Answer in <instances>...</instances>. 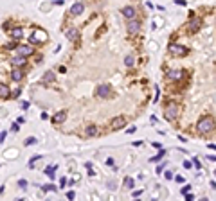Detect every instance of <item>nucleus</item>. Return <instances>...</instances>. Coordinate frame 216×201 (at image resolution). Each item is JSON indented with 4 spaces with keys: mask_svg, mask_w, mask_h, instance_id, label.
Masks as SVG:
<instances>
[{
    "mask_svg": "<svg viewBox=\"0 0 216 201\" xmlns=\"http://www.w3.org/2000/svg\"><path fill=\"white\" fill-rule=\"evenodd\" d=\"M18 129H20V126H18V124H13V126H11V131H18Z\"/></svg>",
    "mask_w": 216,
    "mask_h": 201,
    "instance_id": "obj_34",
    "label": "nucleus"
},
{
    "mask_svg": "<svg viewBox=\"0 0 216 201\" xmlns=\"http://www.w3.org/2000/svg\"><path fill=\"white\" fill-rule=\"evenodd\" d=\"M186 201H193V196L191 194H186Z\"/></svg>",
    "mask_w": 216,
    "mask_h": 201,
    "instance_id": "obj_43",
    "label": "nucleus"
},
{
    "mask_svg": "<svg viewBox=\"0 0 216 201\" xmlns=\"http://www.w3.org/2000/svg\"><path fill=\"white\" fill-rule=\"evenodd\" d=\"M4 138H6V131H2V133H0V142H2Z\"/></svg>",
    "mask_w": 216,
    "mask_h": 201,
    "instance_id": "obj_40",
    "label": "nucleus"
},
{
    "mask_svg": "<svg viewBox=\"0 0 216 201\" xmlns=\"http://www.w3.org/2000/svg\"><path fill=\"white\" fill-rule=\"evenodd\" d=\"M124 126H126V119H124V117H115V119H112V122H110V129H112V131L122 129Z\"/></svg>",
    "mask_w": 216,
    "mask_h": 201,
    "instance_id": "obj_4",
    "label": "nucleus"
},
{
    "mask_svg": "<svg viewBox=\"0 0 216 201\" xmlns=\"http://www.w3.org/2000/svg\"><path fill=\"white\" fill-rule=\"evenodd\" d=\"M177 113H178V106L175 104V102H171L167 108H166V119H169V120H173L177 117Z\"/></svg>",
    "mask_w": 216,
    "mask_h": 201,
    "instance_id": "obj_5",
    "label": "nucleus"
},
{
    "mask_svg": "<svg viewBox=\"0 0 216 201\" xmlns=\"http://www.w3.org/2000/svg\"><path fill=\"white\" fill-rule=\"evenodd\" d=\"M106 165H114V158H108L106 160Z\"/></svg>",
    "mask_w": 216,
    "mask_h": 201,
    "instance_id": "obj_37",
    "label": "nucleus"
},
{
    "mask_svg": "<svg viewBox=\"0 0 216 201\" xmlns=\"http://www.w3.org/2000/svg\"><path fill=\"white\" fill-rule=\"evenodd\" d=\"M11 36H13L14 40H22V36H24V31H22V27H14V29L11 31Z\"/></svg>",
    "mask_w": 216,
    "mask_h": 201,
    "instance_id": "obj_16",
    "label": "nucleus"
},
{
    "mask_svg": "<svg viewBox=\"0 0 216 201\" xmlns=\"http://www.w3.org/2000/svg\"><path fill=\"white\" fill-rule=\"evenodd\" d=\"M96 133H97V128L96 126H88V128H86V135H88V137L96 135Z\"/></svg>",
    "mask_w": 216,
    "mask_h": 201,
    "instance_id": "obj_21",
    "label": "nucleus"
},
{
    "mask_svg": "<svg viewBox=\"0 0 216 201\" xmlns=\"http://www.w3.org/2000/svg\"><path fill=\"white\" fill-rule=\"evenodd\" d=\"M65 119H67V111H58V113L52 117V120L56 122V124H59V122H63Z\"/></svg>",
    "mask_w": 216,
    "mask_h": 201,
    "instance_id": "obj_13",
    "label": "nucleus"
},
{
    "mask_svg": "<svg viewBox=\"0 0 216 201\" xmlns=\"http://www.w3.org/2000/svg\"><path fill=\"white\" fill-rule=\"evenodd\" d=\"M18 185H20L22 189H25V187H27V182H25V180H20V182H18Z\"/></svg>",
    "mask_w": 216,
    "mask_h": 201,
    "instance_id": "obj_28",
    "label": "nucleus"
},
{
    "mask_svg": "<svg viewBox=\"0 0 216 201\" xmlns=\"http://www.w3.org/2000/svg\"><path fill=\"white\" fill-rule=\"evenodd\" d=\"M124 189H133V180L132 178H126L124 180Z\"/></svg>",
    "mask_w": 216,
    "mask_h": 201,
    "instance_id": "obj_22",
    "label": "nucleus"
},
{
    "mask_svg": "<svg viewBox=\"0 0 216 201\" xmlns=\"http://www.w3.org/2000/svg\"><path fill=\"white\" fill-rule=\"evenodd\" d=\"M7 49H9V50H13V49H16V45H14V43H9V45H7Z\"/></svg>",
    "mask_w": 216,
    "mask_h": 201,
    "instance_id": "obj_39",
    "label": "nucleus"
},
{
    "mask_svg": "<svg viewBox=\"0 0 216 201\" xmlns=\"http://www.w3.org/2000/svg\"><path fill=\"white\" fill-rule=\"evenodd\" d=\"M67 197H69V199H70V201H72V199H74V197H76V194H74V192H72V190H70V192H67Z\"/></svg>",
    "mask_w": 216,
    "mask_h": 201,
    "instance_id": "obj_31",
    "label": "nucleus"
},
{
    "mask_svg": "<svg viewBox=\"0 0 216 201\" xmlns=\"http://www.w3.org/2000/svg\"><path fill=\"white\" fill-rule=\"evenodd\" d=\"M65 36H67L70 41H74V40H78V31L70 27V29H67V31H65Z\"/></svg>",
    "mask_w": 216,
    "mask_h": 201,
    "instance_id": "obj_15",
    "label": "nucleus"
},
{
    "mask_svg": "<svg viewBox=\"0 0 216 201\" xmlns=\"http://www.w3.org/2000/svg\"><path fill=\"white\" fill-rule=\"evenodd\" d=\"M175 180H177L178 183H184V178H182V176H175Z\"/></svg>",
    "mask_w": 216,
    "mask_h": 201,
    "instance_id": "obj_35",
    "label": "nucleus"
},
{
    "mask_svg": "<svg viewBox=\"0 0 216 201\" xmlns=\"http://www.w3.org/2000/svg\"><path fill=\"white\" fill-rule=\"evenodd\" d=\"M164 154H166V151H162V149H160V151H159V154H157V156H153V158H151V162H160V158H162Z\"/></svg>",
    "mask_w": 216,
    "mask_h": 201,
    "instance_id": "obj_23",
    "label": "nucleus"
},
{
    "mask_svg": "<svg viewBox=\"0 0 216 201\" xmlns=\"http://www.w3.org/2000/svg\"><path fill=\"white\" fill-rule=\"evenodd\" d=\"M43 190H47V192H49V190H58V187L52 185V183H49V185H43Z\"/></svg>",
    "mask_w": 216,
    "mask_h": 201,
    "instance_id": "obj_24",
    "label": "nucleus"
},
{
    "mask_svg": "<svg viewBox=\"0 0 216 201\" xmlns=\"http://www.w3.org/2000/svg\"><path fill=\"white\" fill-rule=\"evenodd\" d=\"M135 131H137V128H135V126H132V128H130L126 133H128V135H132V133H135Z\"/></svg>",
    "mask_w": 216,
    "mask_h": 201,
    "instance_id": "obj_30",
    "label": "nucleus"
},
{
    "mask_svg": "<svg viewBox=\"0 0 216 201\" xmlns=\"http://www.w3.org/2000/svg\"><path fill=\"white\" fill-rule=\"evenodd\" d=\"M212 128H214V120H212V117H207V115L202 117L196 124V129L200 133H209V131H212Z\"/></svg>",
    "mask_w": 216,
    "mask_h": 201,
    "instance_id": "obj_1",
    "label": "nucleus"
},
{
    "mask_svg": "<svg viewBox=\"0 0 216 201\" xmlns=\"http://www.w3.org/2000/svg\"><path fill=\"white\" fill-rule=\"evenodd\" d=\"M169 52L173 56H186L187 54V49L184 45H178V43H171V45H169Z\"/></svg>",
    "mask_w": 216,
    "mask_h": 201,
    "instance_id": "obj_2",
    "label": "nucleus"
},
{
    "mask_svg": "<svg viewBox=\"0 0 216 201\" xmlns=\"http://www.w3.org/2000/svg\"><path fill=\"white\" fill-rule=\"evenodd\" d=\"M29 108V102L27 101H22V110H27Z\"/></svg>",
    "mask_w": 216,
    "mask_h": 201,
    "instance_id": "obj_32",
    "label": "nucleus"
},
{
    "mask_svg": "<svg viewBox=\"0 0 216 201\" xmlns=\"http://www.w3.org/2000/svg\"><path fill=\"white\" fill-rule=\"evenodd\" d=\"M33 144H36V138H34V137H29V138L24 142V146H33Z\"/></svg>",
    "mask_w": 216,
    "mask_h": 201,
    "instance_id": "obj_25",
    "label": "nucleus"
},
{
    "mask_svg": "<svg viewBox=\"0 0 216 201\" xmlns=\"http://www.w3.org/2000/svg\"><path fill=\"white\" fill-rule=\"evenodd\" d=\"M189 190H191V185H184V187L180 189V192H182L184 196H186V194H189Z\"/></svg>",
    "mask_w": 216,
    "mask_h": 201,
    "instance_id": "obj_26",
    "label": "nucleus"
},
{
    "mask_svg": "<svg viewBox=\"0 0 216 201\" xmlns=\"http://www.w3.org/2000/svg\"><path fill=\"white\" fill-rule=\"evenodd\" d=\"M141 31V24L133 18V20H128V32L130 34H137Z\"/></svg>",
    "mask_w": 216,
    "mask_h": 201,
    "instance_id": "obj_6",
    "label": "nucleus"
},
{
    "mask_svg": "<svg viewBox=\"0 0 216 201\" xmlns=\"http://www.w3.org/2000/svg\"><path fill=\"white\" fill-rule=\"evenodd\" d=\"M200 27H202V20L198 16H193L189 20V24H187V31L189 32H196V31H200Z\"/></svg>",
    "mask_w": 216,
    "mask_h": 201,
    "instance_id": "obj_3",
    "label": "nucleus"
},
{
    "mask_svg": "<svg viewBox=\"0 0 216 201\" xmlns=\"http://www.w3.org/2000/svg\"><path fill=\"white\" fill-rule=\"evenodd\" d=\"M108 187H110V189L114 190V189H115V182H110V183H108Z\"/></svg>",
    "mask_w": 216,
    "mask_h": 201,
    "instance_id": "obj_41",
    "label": "nucleus"
},
{
    "mask_svg": "<svg viewBox=\"0 0 216 201\" xmlns=\"http://www.w3.org/2000/svg\"><path fill=\"white\" fill-rule=\"evenodd\" d=\"M141 194H142V190H135V192H133V196H135V197H139Z\"/></svg>",
    "mask_w": 216,
    "mask_h": 201,
    "instance_id": "obj_42",
    "label": "nucleus"
},
{
    "mask_svg": "<svg viewBox=\"0 0 216 201\" xmlns=\"http://www.w3.org/2000/svg\"><path fill=\"white\" fill-rule=\"evenodd\" d=\"M16 49H18V54H20V58L31 56V54L34 52V49H33L31 45H20V47H16Z\"/></svg>",
    "mask_w": 216,
    "mask_h": 201,
    "instance_id": "obj_7",
    "label": "nucleus"
},
{
    "mask_svg": "<svg viewBox=\"0 0 216 201\" xmlns=\"http://www.w3.org/2000/svg\"><path fill=\"white\" fill-rule=\"evenodd\" d=\"M0 97H2V99H7L9 97V88L6 84H0Z\"/></svg>",
    "mask_w": 216,
    "mask_h": 201,
    "instance_id": "obj_17",
    "label": "nucleus"
},
{
    "mask_svg": "<svg viewBox=\"0 0 216 201\" xmlns=\"http://www.w3.org/2000/svg\"><path fill=\"white\" fill-rule=\"evenodd\" d=\"M11 79L16 81V83H20L22 79H24V74H22V70H20V68H13V72H11Z\"/></svg>",
    "mask_w": 216,
    "mask_h": 201,
    "instance_id": "obj_12",
    "label": "nucleus"
},
{
    "mask_svg": "<svg viewBox=\"0 0 216 201\" xmlns=\"http://www.w3.org/2000/svg\"><path fill=\"white\" fill-rule=\"evenodd\" d=\"M167 77L173 79V81H178V79L182 77V70H169V72H167Z\"/></svg>",
    "mask_w": 216,
    "mask_h": 201,
    "instance_id": "obj_14",
    "label": "nucleus"
},
{
    "mask_svg": "<svg viewBox=\"0 0 216 201\" xmlns=\"http://www.w3.org/2000/svg\"><path fill=\"white\" fill-rule=\"evenodd\" d=\"M122 16L128 18V20H133V16H135V7H132V6L122 7Z\"/></svg>",
    "mask_w": 216,
    "mask_h": 201,
    "instance_id": "obj_8",
    "label": "nucleus"
},
{
    "mask_svg": "<svg viewBox=\"0 0 216 201\" xmlns=\"http://www.w3.org/2000/svg\"><path fill=\"white\" fill-rule=\"evenodd\" d=\"M96 94H97L99 97H108V95H110V86H106V84H101V86H97Z\"/></svg>",
    "mask_w": 216,
    "mask_h": 201,
    "instance_id": "obj_9",
    "label": "nucleus"
},
{
    "mask_svg": "<svg viewBox=\"0 0 216 201\" xmlns=\"http://www.w3.org/2000/svg\"><path fill=\"white\" fill-rule=\"evenodd\" d=\"M65 183H67V180H65V178H61V182H59V187H65Z\"/></svg>",
    "mask_w": 216,
    "mask_h": 201,
    "instance_id": "obj_38",
    "label": "nucleus"
},
{
    "mask_svg": "<svg viewBox=\"0 0 216 201\" xmlns=\"http://www.w3.org/2000/svg\"><path fill=\"white\" fill-rule=\"evenodd\" d=\"M11 65L14 66V68H20V66H24V65H25V58H20V56L11 58Z\"/></svg>",
    "mask_w": 216,
    "mask_h": 201,
    "instance_id": "obj_11",
    "label": "nucleus"
},
{
    "mask_svg": "<svg viewBox=\"0 0 216 201\" xmlns=\"http://www.w3.org/2000/svg\"><path fill=\"white\" fill-rule=\"evenodd\" d=\"M151 146H153V147H155V149H160V147H162V146H160V144H159V142H153V144H151Z\"/></svg>",
    "mask_w": 216,
    "mask_h": 201,
    "instance_id": "obj_36",
    "label": "nucleus"
},
{
    "mask_svg": "<svg viewBox=\"0 0 216 201\" xmlns=\"http://www.w3.org/2000/svg\"><path fill=\"white\" fill-rule=\"evenodd\" d=\"M200 201H209V199H205V197H204V199H200Z\"/></svg>",
    "mask_w": 216,
    "mask_h": 201,
    "instance_id": "obj_44",
    "label": "nucleus"
},
{
    "mask_svg": "<svg viewBox=\"0 0 216 201\" xmlns=\"http://www.w3.org/2000/svg\"><path fill=\"white\" fill-rule=\"evenodd\" d=\"M54 79H56L54 72H47L45 76H43V83H51V81H54Z\"/></svg>",
    "mask_w": 216,
    "mask_h": 201,
    "instance_id": "obj_18",
    "label": "nucleus"
},
{
    "mask_svg": "<svg viewBox=\"0 0 216 201\" xmlns=\"http://www.w3.org/2000/svg\"><path fill=\"white\" fill-rule=\"evenodd\" d=\"M175 4H178V6H186L187 2H186V0H175Z\"/></svg>",
    "mask_w": 216,
    "mask_h": 201,
    "instance_id": "obj_33",
    "label": "nucleus"
},
{
    "mask_svg": "<svg viewBox=\"0 0 216 201\" xmlns=\"http://www.w3.org/2000/svg\"><path fill=\"white\" fill-rule=\"evenodd\" d=\"M133 63H135V56H132V54L126 56V59H124V65L126 66H133Z\"/></svg>",
    "mask_w": 216,
    "mask_h": 201,
    "instance_id": "obj_19",
    "label": "nucleus"
},
{
    "mask_svg": "<svg viewBox=\"0 0 216 201\" xmlns=\"http://www.w3.org/2000/svg\"><path fill=\"white\" fill-rule=\"evenodd\" d=\"M54 172H56V167H47V169H45V174L51 178V180H54V176H56Z\"/></svg>",
    "mask_w": 216,
    "mask_h": 201,
    "instance_id": "obj_20",
    "label": "nucleus"
},
{
    "mask_svg": "<svg viewBox=\"0 0 216 201\" xmlns=\"http://www.w3.org/2000/svg\"><path fill=\"white\" fill-rule=\"evenodd\" d=\"M164 176H166V180H173V172H169V171H166Z\"/></svg>",
    "mask_w": 216,
    "mask_h": 201,
    "instance_id": "obj_29",
    "label": "nucleus"
},
{
    "mask_svg": "<svg viewBox=\"0 0 216 201\" xmlns=\"http://www.w3.org/2000/svg\"><path fill=\"white\" fill-rule=\"evenodd\" d=\"M18 95H20V90H18V88H16L14 92H9V97H18Z\"/></svg>",
    "mask_w": 216,
    "mask_h": 201,
    "instance_id": "obj_27",
    "label": "nucleus"
},
{
    "mask_svg": "<svg viewBox=\"0 0 216 201\" xmlns=\"http://www.w3.org/2000/svg\"><path fill=\"white\" fill-rule=\"evenodd\" d=\"M83 9H85V6H83L81 2H76V4H74V6L70 7V13H72L74 16H79V14L83 13Z\"/></svg>",
    "mask_w": 216,
    "mask_h": 201,
    "instance_id": "obj_10",
    "label": "nucleus"
}]
</instances>
